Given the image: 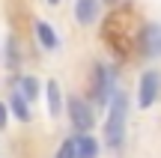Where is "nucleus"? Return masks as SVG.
<instances>
[{
  "instance_id": "nucleus-4",
  "label": "nucleus",
  "mask_w": 161,
  "mask_h": 158,
  "mask_svg": "<svg viewBox=\"0 0 161 158\" xmlns=\"http://www.w3.org/2000/svg\"><path fill=\"white\" fill-rule=\"evenodd\" d=\"M161 99V69L155 66H149V69L140 72L137 78V90H134V105L140 107V111H149V107H155Z\"/></svg>"
},
{
  "instance_id": "nucleus-17",
  "label": "nucleus",
  "mask_w": 161,
  "mask_h": 158,
  "mask_svg": "<svg viewBox=\"0 0 161 158\" xmlns=\"http://www.w3.org/2000/svg\"><path fill=\"white\" fill-rule=\"evenodd\" d=\"M0 54H3V42H0Z\"/></svg>"
},
{
  "instance_id": "nucleus-9",
  "label": "nucleus",
  "mask_w": 161,
  "mask_h": 158,
  "mask_svg": "<svg viewBox=\"0 0 161 158\" xmlns=\"http://www.w3.org/2000/svg\"><path fill=\"white\" fill-rule=\"evenodd\" d=\"M6 105H9V113H12V119H15V123H21V125H30V123H33V101L24 99L21 90L12 87Z\"/></svg>"
},
{
  "instance_id": "nucleus-2",
  "label": "nucleus",
  "mask_w": 161,
  "mask_h": 158,
  "mask_svg": "<svg viewBox=\"0 0 161 158\" xmlns=\"http://www.w3.org/2000/svg\"><path fill=\"white\" fill-rule=\"evenodd\" d=\"M119 90V69L110 63H92L90 69V81H86V99L92 101V105L98 107V111H104V107L110 105V99H114V93Z\"/></svg>"
},
{
  "instance_id": "nucleus-10",
  "label": "nucleus",
  "mask_w": 161,
  "mask_h": 158,
  "mask_svg": "<svg viewBox=\"0 0 161 158\" xmlns=\"http://www.w3.org/2000/svg\"><path fill=\"white\" fill-rule=\"evenodd\" d=\"M12 87H15V90H21V95H24V99H30V101L36 105V101L42 99L45 81H42V78H36V75H30V72H24V75H12Z\"/></svg>"
},
{
  "instance_id": "nucleus-13",
  "label": "nucleus",
  "mask_w": 161,
  "mask_h": 158,
  "mask_svg": "<svg viewBox=\"0 0 161 158\" xmlns=\"http://www.w3.org/2000/svg\"><path fill=\"white\" fill-rule=\"evenodd\" d=\"M54 158H78V149H75V137H66V140H60L57 152Z\"/></svg>"
},
{
  "instance_id": "nucleus-6",
  "label": "nucleus",
  "mask_w": 161,
  "mask_h": 158,
  "mask_svg": "<svg viewBox=\"0 0 161 158\" xmlns=\"http://www.w3.org/2000/svg\"><path fill=\"white\" fill-rule=\"evenodd\" d=\"M42 99H45V111L51 119H60L66 117V90L57 78H48L45 81V90H42Z\"/></svg>"
},
{
  "instance_id": "nucleus-5",
  "label": "nucleus",
  "mask_w": 161,
  "mask_h": 158,
  "mask_svg": "<svg viewBox=\"0 0 161 158\" xmlns=\"http://www.w3.org/2000/svg\"><path fill=\"white\" fill-rule=\"evenodd\" d=\"M134 51L143 60L155 63L161 60V24L158 21H143L134 33Z\"/></svg>"
},
{
  "instance_id": "nucleus-14",
  "label": "nucleus",
  "mask_w": 161,
  "mask_h": 158,
  "mask_svg": "<svg viewBox=\"0 0 161 158\" xmlns=\"http://www.w3.org/2000/svg\"><path fill=\"white\" fill-rule=\"evenodd\" d=\"M9 119H12V113H9V105L6 101H0V131L9 125Z\"/></svg>"
},
{
  "instance_id": "nucleus-8",
  "label": "nucleus",
  "mask_w": 161,
  "mask_h": 158,
  "mask_svg": "<svg viewBox=\"0 0 161 158\" xmlns=\"http://www.w3.org/2000/svg\"><path fill=\"white\" fill-rule=\"evenodd\" d=\"M33 39H36V45H39V51H45V54L60 51V45H63L57 27H54L51 21H45V18H36L33 21Z\"/></svg>"
},
{
  "instance_id": "nucleus-15",
  "label": "nucleus",
  "mask_w": 161,
  "mask_h": 158,
  "mask_svg": "<svg viewBox=\"0 0 161 158\" xmlns=\"http://www.w3.org/2000/svg\"><path fill=\"white\" fill-rule=\"evenodd\" d=\"M102 3H104V6H119L122 0H102Z\"/></svg>"
},
{
  "instance_id": "nucleus-11",
  "label": "nucleus",
  "mask_w": 161,
  "mask_h": 158,
  "mask_svg": "<svg viewBox=\"0 0 161 158\" xmlns=\"http://www.w3.org/2000/svg\"><path fill=\"white\" fill-rule=\"evenodd\" d=\"M75 149H78V158H98L102 155V137H96V131H75Z\"/></svg>"
},
{
  "instance_id": "nucleus-7",
  "label": "nucleus",
  "mask_w": 161,
  "mask_h": 158,
  "mask_svg": "<svg viewBox=\"0 0 161 158\" xmlns=\"http://www.w3.org/2000/svg\"><path fill=\"white\" fill-rule=\"evenodd\" d=\"M102 9H104L102 0H75L72 3V18H75V24L80 30H90L102 21Z\"/></svg>"
},
{
  "instance_id": "nucleus-3",
  "label": "nucleus",
  "mask_w": 161,
  "mask_h": 158,
  "mask_svg": "<svg viewBox=\"0 0 161 158\" xmlns=\"http://www.w3.org/2000/svg\"><path fill=\"white\" fill-rule=\"evenodd\" d=\"M98 107L92 105L86 95H66V117H69V125L72 131H96V123H98Z\"/></svg>"
},
{
  "instance_id": "nucleus-12",
  "label": "nucleus",
  "mask_w": 161,
  "mask_h": 158,
  "mask_svg": "<svg viewBox=\"0 0 161 158\" xmlns=\"http://www.w3.org/2000/svg\"><path fill=\"white\" fill-rule=\"evenodd\" d=\"M0 63L6 66V69L12 72V75H18V69H21V63H24V51H21V42L15 39V36H6L3 39V54H0Z\"/></svg>"
},
{
  "instance_id": "nucleus-1",
  "label": "nucleus",
  "mask_w": 161,
  "mask_h": 158,
  "mask_svg": "<svg viewBox=\"0 0 161 158\" xmlns=\"http://www.w3.org/2000/svg\"><path fill=\"white\" fill-rule=\"evenodd\" d=\"M128 137V93L125 90H116L110 105L104 107V125H102V143L110 152H119L125 146Z\"/></svg>"
},
{
  "instance_id": "nucleus-16",
  "label": "nucleus",
  "mask_w": 161,
  "mask_h": 158,
  "mask_svg": "<svg viewBox=\"0 0 161 158\" xmlns=\"http://www.w3.org/2000/svg\"><path fill=\"white\" fill-rule=\"evenodd\" d=\"M45 3H48V6H60L63 0H45Z\"/></svg>"
}]
</instances>
